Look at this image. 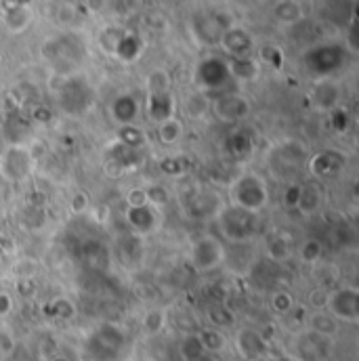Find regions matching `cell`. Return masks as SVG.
Listing matches in <instances>:
<instances>
[{"label": "cell", "instance_id": "6da1fadb", "mask_svg": "<svg viewBox=\"0 0 359 361\" xmlns=\"http://www.w3.org/2000/svg\"><path fill=\"white\" fill-rule=\"evenodd\" d=\"M229 202H231V206H236L240 210L261 214L269 204L267 183L257 173H244L231 183Z\"/></svg>", "mask_w": 359, "mask_h": 361}, {"label": "cell", "instance_id": "7a4b0ae2", "mask_svg": "<svg viewBox=\"0 0 359 361\" xmlns=\"http://www.w3.org/2000/svg\"><path fill=\"white\" fill-rule=\"evenodd\" d=\"M221 233L233 244H246L255 240L261 231V214L240 210L236 206L219 210Z\"/></svg>", "mask_w": 359, "mask_h": 361}, {"label": "cell", "instance_id": "3957f363", "mask_svg": "<svg viewBox=\"0 0 359 361\" xmlns=\"http://www.w3.org/2000/svg\"><path fill=\"white\" fill-rule=\"evenodd\" d=\"M326 311L339 324H358L359 322V290L355 286H339L328 294Z\"/></svg>", "mask_w": 359, "mask_h": 361}, {"label": "cell", "instance_id": "277c9868", "mask_svg": "<svg viewBox=\"0 0 359 361\" xmlns=\"http://www.w3.org/2000/svg\"><path fill=\"white\" fill-rule=\"evenodd\" d=\"M191 267L197 273H208L225 263V248L214 235H200L189 250Z\"/></svg>", "mask_w": 359, "mask_h": 361}, {"label": "cell", "instance_id": "5b68a950", "mask_svg": "<svg viewBox=\"0 0 359 361\" xmlns=\"http://www.w3.org/2000/svg\"><path fill=\"white\" fill-rule=\"evenodd\" d=\"M34 156L23 145H11L0 152V177L11 183L25 180L34 171Z\"/></svg>", "mask_w": 359, "mask_h": 361}, {"label": "cell", "instance_id": "8992f818", "mask_svg": "<svg viewBox=\"0 0 359 361\" xmlns=\"http://www.w3.org/2000/svg\"><path fill=\"white\" fill-rule=\"evenodd\" d=\"M236 349L238 353L248 361L261 360L267 349H269V341H265L261 330H252V328H242L236 334Z\"/></svg>", "mask_w": 359, "mask_h": 361}, {"label": "cell", "instance_id": "52a82bcc", "mask_svg": "<svg viewBox=\"0 0 359 361\" xmlns=\"http://www.w3.org/2000/svg\"><path fill=\"white\" fill-rule=\"evenodd\" d=\"M124 219L137 235H150L160 227V210L150 204L141 208H126Z\"/></svg>", "mask_w": 359, "mask_h": 361}, {"label": "cell", "instance_id": "ba28073f", "mask_svg": "<svg viewBox=\"0 0 359 361\" xmlns=\"http://www.w3.org/2000/svg\"><path fill=\"white\" fill-rule=\"evenodd\" d=\"M212 111L223 122H238V120L248 116L250 105L240 94H227V97H221L212 103Z\"/></svg>", "mask_w": 359, "mask_h": 361}, {"label": "cell", "instance_id": "9c48e42d", "mask_svg": "<svg viewBox=\"0 0 359 361\" xmlns=\"http://www.w3.org/2000/svg\"><path fill=\"white\" fill-rule=\"evenodd\" d=\"M341 324L328 311H311L307 315V332L317 334L322 338H334L339 334Z\"/></svg>", "mask_w": 359, "mask_h": 361}, {"label": "cell", "instance_id": "30bf717a", "mask_svg": "<svg viewBox=\"0 0 359 361\" xmlns=\"http://www.w3.org/2000/svg\"><path fill=\"white\" fill-rule=\"evenodd\" d=\"M265 252H267L269 261L277 263V265L288 263V261L292 259V255H294V248H292V240H290V235H288V233H284V231L273 233L269 240H267V244H265Z\"/></svg>", "mask_w": 359, "mask_h": 361}, {"label": "cell", "instance_id": "8fae6325", "mask_svg": "<svg viewBox=\"0 0 359 361\" xmlns=\"http://www.w3.org/2000/svg\"><path fill=\"white\" fill-rule=\"evenodd\" d=\"M343 162H345V158L341 154H336V152H322V154H317V156H313L309 160V173L313 177H328V175L341 171Z\"/></svg>", "mask_w": 359, "mask_h": 361}, {"label": "cell", "instance_id": "7c38bea8", "mask_svg": "<svg viewBox=\"0 0 359 361\" xmlns=\"http://www.w3.org/2000/svg\"><path fill=\"white\" fill-rule=\"evenodd\" d=\"M229 76V66L219 59H208L200 66V78L206 82L208 89H221Z\"/></svg>", "mask_w": 359, "mask_h": 361}, {"label": "cell", "instance_id": "4fadbf2b", "mask_svg": "<svg viewBox=\"0 0 359 361\" xmlns=\"http://www.w3.org/2000/svg\"><path fill=\"white\" fill-rule=\"evenodd\" d=\"M139 116V103L130 97V94H120L114 103H111V118L124 126V124H133Z\"/></svg>", "mask_w": 359, "mask_h": 361}, {"label": "cell", "instance_id": "5bb4252c", "mask_svg": "<svg viewBox=\"0 0 359 361\" xmlns=\"http://www.w3.org/2000/svg\"><path fill=\"white\" fill-rule=\"evenodd\" d=\"M322 206H324V191L317 185H303L296 212H300L303 216H313L315 212L322 210Z\"/></svg>", "mask_w": 359, "mask_h": 361}, {"label": "cell", "instance_id": "9a60e30c", "mask_svg": "<svg viewBox=\"0 0 359 361\" xmlns=\"http://www.w3.org/2000/svg\"><path fill=\"white\" fill-rule=\"evenodd\" d=\"M197 336H200V343H202L206 355H219V353H223V351L227 349V345H229L225 332L219 330V328H212V326L202 328V330L197 332Z\"/></svg>", "mask_w": 359, "mask_h": 361}, {"label": "cell", "instance_id": "2e32d148", "mask_svg": "<svg viewBox=\"0 0 359 361\" xmlns=\"http://www.w3.org/2000/svg\"><path fill=\"white\" fill-rule=\"evenodd\" d=\"M166 324H169V313H166V309L154 307V309H147V311L143 313V317H141V330H143L147 336H158V334H162L164 328H166Z\"/></svg>", "mask_w": 359, "mask_h": 361}, {"label": "cell", "instance_id": "e0dca14e", "mask_svg": "<svg viewBox=\"0 0 359 361\" xmlns=\"http://www.w3.org/2000/svg\"><path fill=\"white\" fill-rule=\"evenodd\" d=\"M185 135V128H183V122L179 118H169L164 122L158 124V141L162 145H177Z\"/></svg>", "mask_w": 359, "mask_h": 361}, {"label": "cell", "instance_id": "ac0fdd59", "mask_svg": "<svg viewBox=\"0 0 359 361\" xmlns=\"http://www.w3.org/2000/svg\"><path fill=\"white\" fill-rule=\"evenodd\" d=\"M179 355L183 361H204L208 357L206 351H204V347H202V343H200L197 332L185 334V336L181 338Z\"/></svg>", "mask_w": 359, "mask_h": 361}, {"label": "cell", "instance_id": "d6986e66", "mask_svg": "<svg viewBox=\"0 0 359 361\" xmlns=\"http://www.w3.org/2000/svg\"><path fill=\"white\" fill-rule=\"evenodd\" d=\"M298 259L305 265H313L317 267L324 259V244L317 238H307L300 246H298Z\"/></svg>", "mask_w": 359, "mask_h": 361}, {"label": "cell", "instance_id": "ffe728a7", "mask_svg": "<svg viewBox=\"0 0 359 361\" xmlns=\"http://www.w3.org/2000/svg\"><path fill=\"white\" fill-rule=\"evenodd\" d=\"M223 47L231 53V55H246L250 49V36L244 30H231L223 36Z\"/></svg>", "mask_w": 359, "mask_h": 361}, {"label": "cell", "instance_id": "44dd1931", "mask_svg": "<svg viewBox=\"0 0 359 361\" xmlns=\"http://www.w3.org/2000/svg\"><path fill=\"white\" fill-rule=\"evenodd\" d=\"M118 143L126 149H141L145 145V135L135 124H124L118 130Z\"/></svg>", "mask_w": 359, "mask_h": 361}, {"label": "cell", "instance_id": "7402d4cb", "mask_svg": "<svg viewBox=\"0 0 359 361\" xmlns=\"http://www.w3.org/2000/svg\"><path fill=\"white\" fill-rule=\"evenodd\" d=\"M269 309L275 315H288L294 309V296L288 290H275L269 296Z\"/></svg>", "mask_w": 359, "mask_h": 361}, {"label": "cell", "instance_id": "603a6c76", "mask_svg": "<svg viewBox=\"0 0 359 361\" xmlns=\"http://www.w3.org/2000/svg\"><path fill=\"white\" fill-rule=\"evenodd\" d=\"M275 17L281 21V23H296L300 17H303V13H300V6L296 4V2H281V4H277V8H275Z\"/></svg>", "mask_w": 359, "mask_h": 361}, {"label": "cell", "instance_id": "cb8c5ba5", "mask_svg": "<svg viewBox=\"0 0 359 361\" xmlns=\"http://www.w3.org/2000/svg\"><path fill=\"white\" fill-rule=\"evenodd\" d=\"M147 89H150V94H164V92H169V89H171L169 74L162 72V70L152 72L150 78H147Z\"/></svg>", "mask_w": 359, "mask_h": 361}, {"label": "cell", "instance_id": "d4e9b609", "mask_svg": "<svg viewBox=\"0 0 359 361\" xmlns=\"http://www.w3.org/2000/svg\"><path fill=\"white\" fill-rule=\"evenodd\" d=\"M147 191V200H150V206L154 208H164L169 202H171V193L164 185H152V187H145Z\"/></svg>", "mask_w": 359, "mask_h": 361}, {"label": "cell", "instance_id": "484cf974", "mask_svg": "<svg viewBox=\"0 0 359 361\" xmlns=\"http://www.w3.org/2000/svg\"><path fill=\"white\" fill-rule=\"evenodd\" d=\"M328 294L330 290H326V286H315L309 296H307V302L311 307V311H326L328 307Z\"/></svg>", "mask_w": 359, "mask_h": 361}, {"label": "cell", "instance_id": "4316f807", "mask_svg": "<svg viewBox=\"0 0 359 361\" xmlns=\"http://www.w3.org/2000/svg\"><path fill=\"white\" fill-rule=\"evenodd\" d=\"M208 107H210V103L206 101L204 94H193L187 101V116L193 120H200L204 114H208Z\"/></svg>", "mask_w": 359, "mask_h": 361}, {"label": "cell", "instance_id": "83f0119b", "mask_svg": "<svg viewBox=\"0 0 359 361\" xmlns=\"http://www.w3.org/2000/svg\"><path fill=\"white\" fill-rule=\"evenodd\" d=\"M51 309H53V315H55L57 319H72V317L76 315L74 302H72L70 298H66V296H59L57 300H53Z\"/></svg>", "mask_w": 359, "mask_h": 361}, {"label": "cell", "instance_id": "f1b7e54d", "mask_svg": "<svg viewBox=\"0 0 359 361\" xmlns=\"http://www.w3.org/2000/svg\"><path fill=\"white\" fill-rule=\"evenodd\" d=\"M70 210L74 214H85L90 208V195L85 191V189H78L70 195V202H68Z\"/></svg>", "mask_w": 359, "mask_h": 361}, {"label": "cell", "instance_id": "f546056e", "mask_svg": "<svg viewBox=\"0 0 359 361\" xmlns=\"http://www.w3.org/2000/svg\"><path fill=\"white\" fill-rule=\"evenodd\" d=\"M124 202H126V208H141V206H147L150 200H147V191L145 187H130L124 195Z\"/></svg>", "mask_w": 359, "mask_h": 361}, {"label": "cell", "instance_id": "4dcf8cb0", "mask_svg": "<svg viewBox=\"0 0 359 361\" xmlns=\"http://www.w3.org/2000/svg\"><path fill=\"white\" fill-rule=\"evenodd\" d=\"M300 191H303V185H300V183H294V180H292V183L286 185L281 202H284V206H286L288 210H296L298 200H300Z\"/></svg>", "mask_w": 359, "mask_h": 361}, {"label": "cell", "instance_id": "1f68e13d", "mask_svg": "<svg viewBox=\"0 0 359 361\" xmlns=\"http://www.w3.org/2000/svg\"><path fill=\"white\" fill-rule=\"evenodd\" d=\"M15 290L23 298H34L36 292H38V281H36V277H17Z\"/></svg>", "mask_w": 359, "mask_h": 361}, {"label": "cell", "instance_id": "d6a6232c", "mask_svg": "<svg viewBox=\"0 0 359 361\" xmlns=\"http://www.w3.org/2000/svg\"><path fill=\"white\" fill-rule=\"evenodd\" d=\"M13 309H15V298H13V294L2 290V292H0V319L8 317V315L13 313Z\"/></svg>", "mask_w": 359, "mask_h": 361}, {"label": "cell", "instance_id": "836d02e7", "mask_svg": "<svg viewBox=\"0 0 359 361\" xmlns=\"http://www.w3.org/2000/svg\"><path fill=\"white\" fill-rule=\"evenodd\" d=\"M49 361H74L70 355H66V353H55V355H51Z\"/></svg>", "mask_w": 359, "mask_h": 361}, {"label": "cell", "instance_id": "e575fe53", "mask_svg": "<svg viewBox=\"0 0 359 361\" xmlns=\"http://www.w3.org/2000/svg\"><path fill=\"white\" fill-rule=\"evenodd\" d=\"M4 122H6V116H4V111L0 109V128L4 126Z\"/></svg>", "mask_w": 359, "mask_h": 361}, {"label": "cell", "instance_id": "d590c367", "mask_svg": "<svg viewBox=\"0 0 359 361\" xmlns=\"http://www.w3.org/2000/svg\"><path fill=\"white\" fill-rule=\"evenodd\" d=\"M204 361H206V360H204ZM210 361H214V360H210Z\"/></svg>", "mask_w": 359, "mask_h": 361}]
</instances>
